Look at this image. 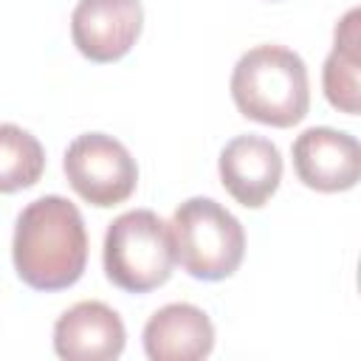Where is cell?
I'll return each mask as SVG.
<instances>
[{
	"mask_svg": "<svg viewBox=\"0 0 361 361\" xmlns=\"http://www.w3.org/2000/svg\"><path fill=\"white\" fill-rule=\"evenodd\" d=\"M71 189L90 206L110 209L124 203L138 183V166L130 149L104 133L76 135L62 161Z\"/></svg>",
	"mask_w": 361,
	"mask_h": 361,
	"instance_id": "cell-5",
	"label": "cell"
},
{
	"mask_svg": "<svg viewBox=\"0 0 361 361\" xmlns=\"http://www.w3.org/2000/svg\"><path fill=\"white\" fill-rule=\"evenodd\" d=\"M296 178L316 192H347L361 178V144L355 135L333 127H310L296 135Z\"/></svg>",
	"mask_w": 361,
	"mask_h": 361,
	"instance_id": "cell-7",
	"label": "cell"
},
{
	"mask_svg": "<svg viewBox=\"0 0 361 361\" xmlns=\"http://www.w3.org/2000/svg\"><path fill=\"white\" fill-rule=\"evenodd\" d=\"M175 262L203 282L228 279L245 257V231L240 220L212 197L183 200L169 223Z\"/></svg>",
	"mask_w": 361,
	"mask_h": 361,
	"instance_id": "cell-3",
	"label": "cell"
},
{
	"mask_svg": "<svg viewBox=\"0 0 361 361\" xmlns=\"http://www.w3.org/2000/svg\"><path fill=\"white\" fill-rule=\"evenodd\" d=\"M217 169L226 192L240 206L259 209L282 180V155L262 135H237L223 147Z\"/></svg>",
	"mask_w": 361,
	"mask_h": 361,
	"instance_id": "cell-8",
	"label": "cell"
},
{
	"mask_svg": "<svg viewBox=\"0 0 361 361\" xmlns=\"http://www.w3.org/2000/svg\"><path fill=\"white\" fill-rule=\"evenodd\" d=\"M124 341V322L104 302H76L54 324V350L65 361H113Z\"/></svg>",
	"mask_w": 361,
	"mask_h": 361,
	"instance_id": "cell-9",
	"label": "cell"
},
{
	"mask_svg": "<svg viewBox=\"0 0 361 361\" xmlns=\"http://www.w3.org/2000/svg\"><path fill=\"white\" fill-rule=\"evenodd\" d=\"M212 347L214 324L189 302L164 305L144 324V353L152 361H197L206 358Z\"/></svg>",
	"mask_w": 361,
	"mask_h": 361,
	"instance_id": "cell-10",
	"label": "cell"
},
{
	"mask_svg": "<svg viewBox=\"0 0 361 361\" xmlns=\"http://www.w3.org/2000/svg\"><path fill=\"white\" fill-rule=\"evenodd\" d=\"M104 274L127 293H149L161 288L175 268V245L169 223L149 209L118 214L104 234Z\"/></svg>",
	"mask_w": 361,
	"mask_h": 361,
	"instance_id": "cell-4",
	"label": "cell"
},
{
	"mask_svg": "<svg viewBox=\"0 0 361 361\" xmlns=\"http://www.w3.org/2000/svg\"><path fill=\"white\" fill-rule=\"evenodd\" d=\"M237 110L268 127H293L307 116L310 82L302 56L285 45H257L231 71Z\"/></svg>",
	"mask_w": 361,
	"mask_h": 361,
	"instance_id": "cell-2",
	"label": "cell"
},
{
	"mask_svg": "<svg viewBox=\"0 0 361 361\" xmlns=\"http://www.w3.org/2000/svg\"><path fill=\"white\" fill-rule=\"evenodd\" d=\"M11 259L17 276L34 290H65L87 265V231L79 209L59 195L31 200L14 223Z\"/></svg>",
	"mask_w": 361,
	"mask_h": 361,
	"instance_id": "cell-1",
	"label": "cell"
},
{
	"mask_svg": "<svg viewBox=\"0 0 361 361\" xmlns=\"http://www.w3.org/2000/svg\"><path fill=\"white\" fill-rule=\"evenodd\" d=\"M45 172L42 144L17 124H0V192L11 195L34 186Z\"/></svg>",
	"mask_w": 361,
	"mask_h": 361,
	"instance_id": "cell-12",
	"label": "cell"
},
{
	"mask_svg": "<svg viewBox=\"0 0 361 361\" xmlns=\"http://www.w3.org/2000/svg\"><path fill=\"white\" fill-rule=\"evenodd\" d=\"M358 20H361V11L353 8L336 25V42H333V51L324 59V71H322V87H324L327 102L347 116H355L361 107L358 104V71H361Z\"/></svg>",
	"mask_w": 361,
	"mask_h": 361,
	"instance_id": "cell-11",
	"label": "cell"
},
{
	"mask_svg": "<svg viewBox=\"0 0 361 361\" xmlns=\"http://www.w3.org/2000/svg\"><path fill=\"white\" fill-rule=\"evenodd\" d=\"M141 0H79L71 14L76 51L99 65L127 56L141 37Z\"/></svg>",
	"mask_w": 361,
	"mask_h": 361,
	"instance_id": "cell-6",
	"label": "cell"
}]
</instances>
